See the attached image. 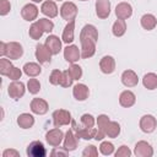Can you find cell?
Wrapping results in <instances>:
<instances>
[{
  "label": "cell",
  "instance_id": "6da1fadb",
  "mask_svg": "<svg viewBox=\"0 0 157 157\" xmlns=\"http://www.w3.org/2000/svg\"><path fill=\"white\" fill-rule=\"evenodd\" d=\"M80 42H81V56L83 59H88L93 56L96 53V40L87 37H80Z\"/></svg>",
  "mask_w": 157,
  "mask_h": 157
},
{
  "label": "cell",
  "instance_id": "7a4b0ae2",
  "mask_svg": "<svg viewBox=\"0 0 157 157\" xmlns=\"http://www.w3.org/2000/svg\"><path fill=\"white\" fill-rule=\"evenodd\" d=\"M72 121L71 113L65 109H58L53 113V123L55 128H60L63 125H69Z\"/></svg>",
  "mask_w": 157,
  "mask_h": 157
},
{
  "label": "cell",
  "instance_id": "3957f363",
  "mask_svg": "<svg viewBox=\"0 0 157 157\" xmlns=\"http://www.w3.org/2000/svg\"><path fill=\"white\" fill-rule=\"evenodd\" d=\"M23 54V48L20 43L17 42H10L6 43L5 45V56L10 60H16L20 59Z\"/></svg>",
  "mask_w": 157,
  "mask_h": 157
},
{
  "label": "cell",
  "instance_id": "277c9868",
  "mask_svg": "<svg viewBox=\"0 0 157 157\" xmlns=\"http://www.w3.org/2000/svg\"><path fill=\"white\" fill-rule=\"evenodd\" d=\"M72 124V130L75 131L77 139H83V140H91L94 139V135L97 132V130L94 128H85V126H77L76 121H71Z\"/></svg>",
  "mask_w": 157,
  "mask_h": 157
},
{
  "label": "cell",
  "instance_id": "5b68a950",
  "mask_svg": "<svg viewBox=\"0 0 157 157\" xmlns=\"http://www.w3.org/2000/svg\"><path fill=\"white\" fill-rule=\"evenodd\" d=\"M60 15L67 22L75 21V17L77 15V7H76V5L74 2H71V1L64 2L61 5V7H60Z\"/></svg>",
  "mask_w": 157,
  "mask_h": 157
},
{
  "label": "cell",
  "instance_id": "8992f818",
  "mask_svg": "<svg viewBox=\"0 0 157 157\" xmlns=\"http://www.w3.org/2000/svg\"><path fill=\"white\" fill-rule=\"evenodd\" d=\"M64 139V132L59 129V128H55V129H52L49 130L47 134H45V140L47 142L53 146V147H56L60 145V142L63 141Z\"/></svg>",
  "mask_w": 157,
  "mask_h": 157
},
{
  "label": "cell",
  "instance_id": "52a82bcc",
  "mask_svg": "<svg viewBox=\"0 0 157 157\" xmlns=\"http://www.w3.org/2000/svg\"><path fill=\"white\" fill-rule=\"evenodd\" d=\"M45 155V147L40 141H32L27 147V156L29 157H44Z\"/></svg>",
  "mask_w": 157,
  "mask_h": 157
},
{
  "label": "cell",
  "instance_id": "ba28073f",
  "mask_svg": "<svg viewBox=\"0 0 157 157\" xmlns=\"http://www.w3.org/2000/svg\"><path fill=\"white\" fill-rule=\"evenodd\" d=\"M156 126H157V120L153 115L147 114V115H144L140 119V129L146 134H150V132L155 131Z\"/></svg>",
  "mask_w": 157,
  "mask_h": 157
},
{
  "label": "cell",
  "instance_id": "9c48e42d",
  "mask_svg": "<svg viewBox=\"0 0 157 157\" xmlns=\"http://www.w3.org/2000/svg\"><path fill=\"white\" fill-rule=\"evenodd\" d=\"M109 121H110V120H109V118H108L105 114L98 115V118H97V126H98V129H97V132H96V135H94V139H96L97 141L104 139V136H105V130H107V125H108Z\"/></svg>",
  "mask_w": 157,
  "mask_h": 157
},
{
  "label": "cell",
  "instance_id": "30bf717a",
  "mask_svg": "<svg viewBox=\"0 0 157 157\" xmlns=\"http://www.w3.org/2000/svg\"><path fill=\"white\" fill-rule=\"evenodd\" d=\"M9 96L11 98H13L15 101L20 99L23 94H25V85L21 81H13L9 85Z\"/></svg>",
  "mask_w": 157,
  "mask_h": 157
},
{
  "label": "cell",
  "instance_id": "8fae6325",
  "mask_svg": "<svg viewBox=\"0 0 157 157\" xmlns=\"http://www.w3.org/2000/svg\"><path fill=\"white\" fill-rule=\"evenodd\" d=\"M134 153L137 157H151L153 155V148L151 147V145L146 141H139L135 145V150Z\"/></svg>",
  "mask_w": 157,
  "mask_h": 157
},
{
  "label": "cell",
  "instance_id": "7c38bea8",
  "mask_svg": "<svg viewBox=\"0 0 157 157\" xmlns=\"http://www.w3.org/2000/svg\"><path fill=\"white\" fill-rule=\"evenodd\" d=\"M96 13L102 20L107 18L110 13V1L109 0H97L96 1Z\"/></svg>",
  "mask_w": 157,
  "mask_h": 157
},
{
  "label": "cell",
  "instance_id": "4fadbf2b",
  "mask_svg": "<svg viewBox=\"0 0 157 157\" xmlns=\"http://www.w3.org/2000/svg\"><path fill=\"white\" fill-rule=\"evenodd\" d=\"M45 47L49 49L52 55H56L61 50V40L59 39V37H56L54 34L48 36V38L45 39Z\"/></svg>",
  "mask_w": 157,
  "mask_h": 157
},
{
  "label": "cell",
  "instance_id": "5bb4252c",
  "mask_svg": "<svg viewBox=\"0 0 157 157\" xmlns=\"http://www.w3.org/2000/svg\"><path fill=\"white\" fill-rule=\"evenodd\" d=\"M52 58V53L49 52V49L45 47V44H38L36 47V59L40 63V64H45L49 63Z\"/></svg>",
  "mask_w": 157,
  "mask_h": 157
},
{
  "label": "cell",
  "instance_id": "9a60e30c",
  "mask_svg": "<svg viewBox=\"0 0 157 157\" xmlns=\"http://www.w3.org/2000/svg\"><path fill=\"white\" fill-rule=\"evenodd\" d=\"M64 58L66 61L71 63V64H75L80 58H81V53L78 50V48L76 45H67L65 49H64Z\"/></svg>",
  "mask_w": 157,
  "mask_h": 157
},
{
  "label": "cell",
  "instance_id": "2e32d148",
  "mask_svg": "<svg viewBox=\"0 0 157 157\" xmlns=\"http://www.w3.org/2000/svg\"><path fill=\"white\" fill-rule=\"evenodd\" d=\"M115 15L120 20H126L132 15V7L129 2H120L115 7Z\"/></svg>",
  "mask_w": 157,
  "mask_h": 157
},
{
  "label": "cell",
  "instance_id": "e0dca14e",
  "mask_svg": "<svg viewBox=\"0 0 157 157\" xmlns=\"http://www.w3.org/2000/svg\"><path fill=\"white\" fill-rule=\"evenodd\" d=\"M21 16L26 21H33L38 16V7L34 4H27L21 10Z\"/></svg>",
  "mask_w": 157,
  "mask_h": 157
},
{
  "label": "cell",
  "instance_id": "ac0fdd59",
  "mask_svg": "<svg viewBox=\"0 0 157 157\" xmlns=\"http://www.w3.org/2000/svg\"><path fill=\"white\" fill-rule=\"evenodd\" d=\"M99 67L103 74H112L115 70V60L110 55H105L99 61Z\"/></svg>",
  "mask_w": 157,
  "mask_h": 157
},
{
  "label": "cell",
  "instance_id": "d6986e66",
  "mask_svg": "<svg viewBox=\"0 0 157 157\" xmlns=\"http://www.w3.org/2000/svg\"><path fill=\"white\" fill-rule=\"evenodd\" d=\"M48 103L42 99V98H33L32 102H31V110L34 113V114H39V115H43L48 112Z\"/></svg>",
  "mask_w": 157,
  "mask_h": 157
},
{
  "label": "cell",
  "instance_id": "ffe728a7",
  "mask_svg": "<svg viewBox=\"0 0 157 157\" xmlns=\"http://www.w3.org/2000/svg\"><path fill=\"white\" fill-rule=\"evenodd\" d=\"M40 11H42L43 15L48 16L49 18H54V17L58 16V6H56V4H55L54 1H52V0L44 1V2L42 4V6H40Z\"/></svg>",
  "mask_w": 157,
  "mask_h": 157
},
{
  "label": "cell",
  "instance_id": "44dd1931",
  "mask_svg": "<svg viewBox=\"0 0 157 157\" xmlns=\"http://www.w3.org/2000/svg\"><path fill=\"white\" fill-rule=\"evenodd\" d=\"M77 147V136L74 132V130H67L64 137V147L66 151H74Z\"/></svg>",
  "mask_w": 157,
  "mask_h": 157
},
{
  "label": "cell",
  "instance_id": "7402d4cb",
  "mask_svg": "<svg viewBox=\"0 0 157 157\" xmlns=\"http://www.w3.org/2000/svg\"><path fill=\"white\" fill-rule=\"evenodd\" d=\"M121 82L126 87H134L137 85L139 78H137V75L132 70H125L121 74Z\"/></svg>",
  "mask_w": 157,
  "mask_h": 157
},
{
  "label": "cell",
  "instance_id": "603a6c76",
  "mask_svg": "<svg viewBox=\"0 0 157 157\" xmlns=\"http://www.w3.org/2000/svg\"><path fill=\"white\" fill-rule=\"evenodd\" d=\"M88 93H90L88 87L86 85H83V83H77L72 88V94H74V97L77 101H85V99H87Z\"/></svg>",
  "mask_w": 157,
  "mask_h": 157
},
{
  "label": "cell",
  "instance_id": "cb8c5ba5",
  "mask_svg": "<svg viewBox=\"0 0 157 157\" xmlns=\"http://www.w3.org/2000/svg\"><path fill=\"white\" fill-rule=\"evenodd\" d=\"M135 101H136V97L131 91H124L119 96V103H120V105H123L125 108L134 105Z\"/></svg>",
  "mask_w": 157,
  "mask_h": 157
},
{
  "label": "cell",
  "instance_id": "d4e9b609",
  "mask_svg": "<svg viewBox=\"0 0 157 157\" xmlns=\"http://www.w3.org/2000/svg\"><path fill=\"white\" fill-rule=\"evenodd\" d=\"M17 124L22 129H29L34 124V118H33V115H31L28 113H22L17 118Z\"/></svg>",
  "mask_w": 157,
  "mask_h": 157
},
{
  "label": "cell",
  "instance_id": "484cf974",
  "mask_svg": "<svg viewBox=\"0 0 157 157\" xmlns=\"http://www.w3.org/2000/svg\"><path fill=\"white\" fill-rule=\"evenodd\" d=\"M74 29H75V21H70V22L65 26L64 32H63L61 39H63L64 43L69 44V43H71V42L74 40Z\"/></svg>",
  "mask_w": 157,
  "mask_h": 157
},
{
  "label": "cell",
  "instance_id": "4316f807",
  "mask_svg": "<svg viewBox=\"0 0 157 157\" xmlns=\"http://www.w3.org/2000/svg\"><path fill=\"white\" fill-rule=\"evenodd\" d=\"M156 25H157V20H156V17L153 15L146 13V15H144L141 17V26H142V28H145L147 31H151V29H153L156 27Z\"/></svg>",
  "mask_w": 157,
  "mask_h": 157
},
{
  "label": "cell",
  "instance_id": "83f0119b",
  "mask_svg": "<svg viewBox=\"0 0 157 157\" xmlns=\"http://www.w3.org/2000/svg\"><path fill=\"white\" fill-rule=\"evenodd\" d=\"M42 69L37 63H27L23 66V72L29 77H36L40 74Z\"/></svg>",
  "mask_w": 157,
  "mask_h": 157
},
{
  "label": "cell",
  "instance_id": "f1b7e54d",
  "mask_svg": "<svg viewBox=\"0 0 157 157\" xmlns=\"http://www.w3.org/2000/svg\"><path fill=\"white\" fill-rule=\"evenodd\" d=\"M80 37H87V38H91V39H93V40L97 42V39H98V32H97V29H96V27L93 25H86L81 29Z\"/></svg>",
  "mask_w": 157,
  "mask_h": 157
},
{
  "label": "cell",
  "instance_id": "f546056e",
  "mask_svg": "<svg viewBox=\"0 0 157 157\" xmlns=\"http://www.w3.org/2000/svg\"><path fill=\"white\" fill-rule=\"evenodd\" d=\"M142 83L147 90H155L157 88V75L153 72H148L144 76Z\"/></svg>",
  "mask_w": 157,
  "mask_h": 157
},
{
  "label": "cell",
  "instance_id": "4dcf8cb0",
  "mask_svg": "<svg viewBox=\"0 0 157 157\" xmlns=\"http://www.w3.org/2000/svg\"><path fill=\"white\" fill-rule=\"evenodd\" d=\"M112 32L115 37H121L124 36V33L126 32V23H125V20H120L118 18L114 25H113V28H112Z\"/></svg>",
  "mask_w": 157,
  "mask_h": 157
},
{
  "label": "cell",
  "instance_id": "1f68e13d",
  "mask_svg": "<svg viewBox=\"0 0 157 157\" xmlns=\"http://www.w3.org/2000/svg\"><path fill=\"white\" fill-rule=\"evenodd\" d=\"M120 134V125L117 121H109L107 125L105 135L108 137H117Z\"/></svg>",
  "mask_w": 157,
  "mask_h": 157
},
{
  "label": "cell",
  "instance_id": "d6a6232c",
  "mask_svg": "<svg viewBox=\"0 0 157 157\" xmlns=\"http://www.w3.org/2000/svg\"><path fill=\"white\" fill-rule=\"evenodd\" d=\"M43 29L39 27V25L37 23V22H34V23H32L31 25V27H29V37L32 38V39H34V40H37V39H39L40 37H42V34H43Z\"/></svg>",
  "mask_w": 157,
  "mask_h": 157
},
{
  "label": "cell",
  "instance_id": "836d02e7",
  "mask_svg": "<svg viewBox=\"0 0 157 157\" xmlns=\"http://www.w3.org/2000/svg\"><path fill=\"white\" fill-rule=\"evenodd\" d=\"M13 65L11 64V60L9 59H0V74L4 76H7L10 74V71L12 70Z\"/></svg>",
  "mask_w": 157,
  "mask_h": 157
},
{
  "label": "cell",
  "instance_id": "e575fe53",
  "mask_svg": "<svg viewBox=\"0 0 157 157\" xmlns=\"http://www.w3.org/2000/svg\"><path fill=\"white\" fill-rule=\"evenodd\" d=\"M37 23L39 25V27L44 31V32H52L53 31V28H54V23L50 21V20H48V18H39L38 21H37Z\"/></svg>",
  "mask_w": 157,
  "mask_h": 157
},
{
  "label": "cell",
  "instance_id": "d590c367",
  "mask_svg": "<svg viewBox=\"0 0 157 157\" xmlns=\"http://www.w3.org/2000/svg\"><path fill=\"white\" fill-rule=\"evenodd\" d=\"M27 88H28L29 93L36 94L40 90V83H39V81L37 78H29L28 82H27Z\"/></svg>",
  "mask_w": 157,
  "mask_h": 157
},
{
  "label": "cell",
  "instance_id": "8d00e7d4",
  "mask_svg": "<svg viewBox=\"0 0 157 157\" xmlns=\"http://www.w3.org/2000/svg\"><path fill=\"white\" fill-rule=\"evenodd\" d=\"M99 151L102 155L104 156H109L114 152V145L112 142H108V141H103L99 146Z\"/></svg>",
  "mask_w": 157,
  "mask_h": 157
},
{
  "label": "cell",
  "instance_id": "74e56055",
  "mask_svg": "<svg viewBox=\"0 0 157 157\" xmlns=\"http://www.w3.org/2000/svg\"><path fill=\"white\" fill-rule=\"evenodd\" d=\"M72 81H74V78H72V76L70 75L69 70L63 71L61 81H60V86H63V87H70V86L72 85Z\"/></svg>",
  "mask_w": 157,
  "mask_h": 157
},
{
  "label": "cell",
  "instance_id": "f35d334b",
  "mask_svg": "<svg viewBox=\"0 0 157 157\" xmlns=\"http://www.w3.org/2000/svg\"><path fill=\"white\" fill-rule=\"evenodd\" d=\"M69 72H70V75L72 76L74 80H78V78H81V76H82V69H81L78 65H76V64H71V65H70Z\"/></svg>",
  "mask_w": 157,
  "mask_h": 157
},
{
  "label": "cell",
  "instance_id": "ab89813d",
  "mask_svg": "<svg viewBox=\"0 0 157 157\" xmlns=\"http://www.w3.org/2000/svg\"><path fill=\"white\" fill-rule=\"evenodd\" d=\"M61 75H63V72H61L60 70H58V69L53 70L52 74H50V76H49V81H50V83H52V85H60Z\"/></svg>",
  "mask_w": 157,
  "mask_h": 157
},
{
  "label": "cell",
  "instance_id": "60d3db41",
  "mask_svg": "<svg viewBox=\"0 0 157 157\" xmlns=\"http://www.w3.org/2000/svg\"><path fill=\"white\" fill-rule=\"evenodd\" d=\"M81 125L85 128H93L94 125V118L91 114H83L81 117Z\"/></svg>",
  "mask_w": 157,
  "mask_h": 157
},
{
  "label": "cell",
  "instance_id": "b9f144b4",
  "mask_svg": "<svg viewBox=\"0 0 157 157\" xmlns=\"http://www.w3.org/2000/svg\"><path fill=\"white\" fill-rule=\"evenodd\" d=\"M82 156H85V157H97V156H98V151H97L96 146L90 145V146H87V147L83 150Z\"/></svg>",
  "mask_w": 157,
  "mask_h": 157
},
{
  "label": "cell",
  "instance_id": "7bdbcfd3",
  "mask_svg": "<svg viewBox=\"0 0 157 157\" xmlns=\"http://www.w3.org/2000/svg\"><path fill=\"white\" fill-rule=\"evenodd\" d=\"M130 155H131V151H130L129 147L125 146V145L120 146L119 150L115 152V157H129Z\"/></svg>",
  "mask_w": 157,
  "mask_h": 157
},
{
  "label": "cell",
  "instance_id": "ee69618b",
  "mask_svg": "<svg viewBox=\"0 0 157 157\" xmlns=\"http://www.w3.org/2000/svg\"><path fill=\"white\" fill-rule=\"evenodd\" d=\"M11 10V5L7 0H0V15L5 16Z\"/></svg>",
  "mask_w": 157,
  "mask_h": 157
},
{
  "label": "cell",
  "instance_id": "f6af8a7d",
  "mask_svg": "<svg viewBox=\"0 0 157 157\" xmlns=\"http://www.w3.org/2000/svg\"><path fill=\"white\" fill-rule=\"evenodd\" d=\"M21 75H22V71H21V69H18V67H16V66H13L12 67V70L10 71V74L7 75L11 80H13V81H16V80H18V78H21Z\"/></svg>",
  "mask_w": 157,
  "mask_h": 157
},
{
  "label": "cell",
  "instance_id": "bcb514c9",
  "mask_svg": "<svg viewBox=\"0 0 157 157\" xmlns=\"http://www.w3.org/2000/svg\"><path fill=\"white\" fill-rule=\"evenodd\" d=\"M20 153L15 150H5L2 152V157H18Z\"/></svg>",
  "mask_w": 157,
  "mask_h": 157
},
{
  "label": "cell",
  "instance_id": "7dc6e473",
  "mask_svg": "<svg viewBox=\"0 0 157 157\" xmlns=\"http://www.w3.org/2000/svg\"><path fill=\"white\" fill-rule=\"evenodd\" d=\"M67 152L69 151H66V150H64V151H61V150H58V148H54L53 151H52V156H66L67 155Z\"/></svg>",
  "mask_w": 157,
  "mask_h": 157
},
{
  "label": "cell",
  "instance_id": "c3c4849f",
  "mask_svg": "<svg viewBox=\"0 0 157 157\" xmlns=\"http://www.w3.org/2000/svg\"><path fill=\"white\" fill-rule=\"evenodd\" d=\"M5 45H6V43H4V42L0 43V55L1 56L5 55Z\"/></svg>",
  "mask_w": 157,
  "mask_h": 157
},
{
  "label": "cell",
  "instance_id": "681fc988",
  "mask_svg": "<svg viewBox=\"0 0 157 157\" xmlns=\"http://www.w3.org/2000/svg\"><path fill=\"white\" fill-rule=\"evenodd\" d=\"M32 1H34V2H40V1H43V0H32Z\"/></svg>",
  "mask_w": 157,
  "mask_h": 157
},
{
  "label": "cell",
  "instance_id": "f907efd6",
  "mask_svg": "<svg viewBox=\"0 0 157 157\" xmlns=\"http://www.w3.org/2000/svg\"><path fill=\"white\" fill-rule=\"evenodd\" d=\"M80 1H87V0H80Z\"/></svg>",
  "mask_w": 157,
  "mask_h": 157
},
{
  "label": "cell",
  "instance_id": "816d5d0a",
  "mask_svg": "<svg viewBox=\"0 0 157 157\" xmlns=\"http://www.w3.org/2000/svg\"><path fill=\"white\" fill-rule=\"evenodd\" d=\"M59 1H60V0H59Z\"/></svg>",
  "mask_w": 157,
  "mask_h": 157
}]
</instances>
